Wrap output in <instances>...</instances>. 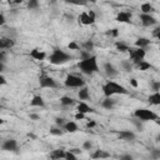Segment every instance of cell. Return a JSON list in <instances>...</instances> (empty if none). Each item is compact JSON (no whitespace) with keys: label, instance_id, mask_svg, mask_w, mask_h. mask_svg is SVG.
I'll list each match as a JSON object with an SVG mask.
<instances>
[{"label":"cell","instance_id":"2","mask_svg":"<svg viewBox=\"0 0 160 160\" xmlns=\"http://www.w3.org/2000/svg\"><path fill=\"white\" fill-rule=\"evenodd\" d=\"M102 92L105 96H112V95H126L129 91L122 85H120L112 80H108L102 85Z\"/></svg>","mask_w":160,"mask_h":160},{"label":"cell","instance_id":"40","mask_svg":"<svg viewBox=\"0 0 160 160\" xmlns=\"http://www.w3.org/2000/svg\"><path fill=\"white\" fill-rule=\"evenodd\" d=\"M68 49H70V50H80V46L75 41H71V42L68 44Z\"/></svg>","mask_w":160,"mask_h":160},{"label":"cell","instance_id":"12","mask_svg":"<svg viewBox=\"0 0 160 160\" xmlns=\"http://www.w3.org/2000/svg\"><path fill=\"white\" fill-rule=\"evenodd\" d=\"M131 12L130 11H120L116 15V21L124 22V24H130L131 22Z\"/></svg>","mask_w":160,"mask_h":160},{"label":"cell","instance_id":"56","mask_svg":"<svg viewBox=\"0 0 160 160\" xmlns=\"http://www.w3.org/2000/svg\"><path fill=\"white\" fill-rule=\"evenodd\" d=\"M89 1H90V2H92V4H95V2L98 1V0H89Z\"/></svg>","mask_w":160,"mask_h":160},{"label":"cell","instance_id":"38","mask_svg":"<svg viewBox=\"0 0 160 160\" xmlns=\"http://www.w3.org/2000/svg\"><path fill=\"white\" fill-rule=\"evenodd\" d=\"M151 90L160 91V81H151Z\"/></svg>","mask_w":160,"mask_h":160},{"label":"cell","instance_id":"11","mask_svg":"<svg viewBox=\"0 0 160 160\" xmlns=\"http://www.w3.org/2000/svg\"><path fill=\"white\" fill-rule=\"evenodd\" d=\"M118 136L121 139V140H125V141H134L136 135L134 131L131 130H121L118 132Z\"/></svg>","mask_w":160,"mask_h":160},{"label":"cell","instance_id":"46","mask_svg":"<svg viewBox=\"0 0 160 160\" xmlns=\"http://www.w3.org/2000/svg\"><path fill=\"white\" fill-rule=\"evenodd\" d=\"M120 159H121V160H131V159H132V156H131L130 154H125V155H121V156H120Z\"/></svg>","mask_w":160,"mask_h":160},{"label":"cell","instance_id":"19","mask_svg":"<svg viewBox=\"0 0 160 160\" xmlns=\"http://www.w3.org/2000/svg\"><path fill=\"white\" fill-rule=\"evenodd\" d=\"M115 104H116V100L111 99V96H105V100H102V102H101V106H102L104 109L111 110V109H114Z\"/></svg>","mask_w":160,"mask_h":160},{"label":"cell","instance_id":"10","mask_svg":"<svg viewBox=\"0 0 160 160\" xmlns=\"http://www.w3.org/2000/svg\"><path fill=\"white\" fill-rule=\"evenodd\" d=\"M1 148H2V150H5V151H16V150H18V141H16L15 139L4 140L2 144H1Z\"/></svg>","mask_w":160,"mask_h":160},{"label":"cell","instance_id":"14","mask_svg":"<svg viewBox=\"0 0 160 160\" xmlns=\"http://www.w3.org/2000/svg\"><path fill=\"white\" fill-rule=\"evenodd\" d=\"M30 106L31 108H45V101H44L42 96L34 95L32 99L30 100Z\"/></svg>","mask_w":160,"mask_h":160},{"label":"cell","instance_id":"52","mask_svg":"<svg viewBox=\"0 0 160 160\" xmlns=\"http://www.w3.org/2000/svg\"><path fill=\"white\" fill-rule=\"evenodd\" d=\"M88 12H89V15H90V18H91L92 20H95V19H96V15H95V12H94L92 10H89Z\"/></svg>","mask_w":160,"mask_h":160},{"label":"cell","instance_id":"1","mask_svg":"<svg viewBox=\"0 0 160 160\" xmlns=\"http://www.w3.org/2000/svg\"><path fill=\"white\" fill-rule=\"evenodd\" d=\"M78 68L85 75H92L94 72H98L99 71V65H98L96 56L92 55V56H89L86 59H81L78 62Z\"/></svg>","mask_w":160,"mask_h":160},{"label":"cell","instance_id":"29","mask_svg":"<svg viewBox=\"0 0 160 160\" xmlns=\"http://www.w3.org/2000/svg\"><path fill=\"white\" fill-rule=\"evenodd\" d=\"M121 66L125 71H131L132 70V64L130 62V59L129 60H122L121 61Z\"/></svg>","mask_w":160,"mask_h":160},{"label":"cell","instance_id":"49","mask_svg":"<svg viewBox=\"0 0 160 160\" xmlns=\"http://www.w3.org/2000/svg\"><path fill=\"white\" fill-rule=\"evenodd\" d=\"M30 119L31 120H40V115H38V114H30Z\"/></svg>","mask_w":160,"mask_h":160},{"label":"cell","instance_id":"54","mask_svg":"<svg viewBox=\"0 0 160 160\" xmlns=\"http://www.w3.org/2000/svg\"><path fill=\"white\" fill-rule=\"evenodd\" d=\"M9 2H12V4H21L22 0H9Z\"/></svg>","mask_w":160,"mask_h":160},{"label":"cell","instance_id":"31","mask_svg":"<svg viewBox=\"0 0 160 160\" xmlns=\"http://www.w3.org/2000/svg\"><path fill=\"white\" fill-rule=\"evenodd\" d=\"M132 124L136 126V129L141 132V131H144V125H142V121L140 120V119H138V118H135L134 120H132Z\"/></svg>","mask_w":160,"mask_h":160},{"label":"cell","instance_id":"41","mask_svg":"<svg viewBox=\"0 0 160 160\" xmlns=\"http://www.w3.org/2000/svg\"><path fill=\"white\" fill-rule=\"evenodd\" d=\"M91 146H92V144H91V141H90V140H86V141L82 144V149H84V150H90V149H91Z\"/></svg>","mask_w":160,"mask_h":160},{"label":"cell","instance_id":"3","mask_svg":"<svg viewBox=\"0 0 160 160\" xmlns=\"http://www.w3.org/2000/svg\"><path fill=\"white\" fill-rule=\"evenodd\" d=\"M71 59H72V56L70 54H68L66 51L60 50V49H54L51 55L49 56V61L52 65H62V64L69 62Z\"/></svg>","mask_w":160,"mask_h":160},{"label":"cell","instance_id":"34","mask_svg":"<svg viewBox=\"0 0 160 160\" xmlns=\"http://www.w3.org/2000/svg\"><path fill=\"white\" fill-rule=\"evenodd\" d=\"M65 119L64 118H55V124H56V126H59V128H64V125H65Z\"/></svg>","mask_w":160,"mask_h":160},{"label":"cell","instance_id":"13","mask_svg":"<svg viewBox=\"0 0 160 160\" xmlns=\"http://www.w3.org/2000/svg\"><path fill=\"white\" fill-rule=\"evenodd\" d=\"M14 45H15V40L12 38H5V36H2L0 39V49L1 50L11 49Z\"/></svg>","mask_w":160,"mask_h":160},{"label":"cell","instance_id":"5","mask_svg":"<svg viewBox=\"0 0 160 160\" xmlns=\"http://www.w3.org/2000/svg\"><path fill=\"white\" fill-rule=\"evenodd\" d=\"M64 84L66 88H82L85 86V81L80 78V76H76V75H72V74H69L66 75L65 80H64Z\"/></svg>","mask_w":160,"mask_h":160},{"label":"cell","instance_id":"6","mask_svg":"<svg viewBox=\"0 0 160 160\" xmlns=\"http://www.w3.org/2000/svg\"><path fill=\"white\" fill-rule=\"evenodd\" d=\"M39 84H40V88H42V89H56L59 86L54 78L45 75V74H42L39 78Z\"/></svg>","mask_w":160,"mask_h":160},{"label":"cell","instance_id":"21","mask_svg":"<svg viewBox=\"0 0 160 160\" xmlns=\"http://www.w3.org/2000/svg\"><path fill=\"white\" fill-rule=\"evenodd\" d=\"M148 100L151 105H160V91H154L151 95H149Z\"/></svg>","mask_w":160,"mask_h":160},{"label":"cell","instance_id":"35","mask_svg":"<svg viewBox=\"0 0 160 160\" xmlns=\"http://www.w3.org/2000/svg\"><path fill=\"white\" fill-rule=\"evenodd\" d=\"M65 159L66 160H76V154H74L70 150H68L66 154H65Z\"/></svg>","mask_w":160,"mask_h":160},{"label":"cell","instance_id":"30","mask_svg":"<svg viewBox=\"0 0 160 160\" xmlns=\"http://www.w3.org/2000/svg\"><path fill=\"white\" fill-rule=\"evenodd\" d=\"M65 2H68V4H72V5H81V6H84V5H86L88 2H89V0H64Z\"/></svg>","mask_w":160,"mask_h":160},{"label":"cell","instance_id":"33","mask_svg":"<svg viewBox=\"0 0 160 160\" xmlns=\"http://www.w3.org/2000/svg\"><path fill=\"white\" fill-rule=\"evenodd\" d=\"M50 134H51V135H55V136H61V135H62V130H61V128H59V126L51 128V129H50Z\"/></svg>","mask_w":160,"mask_h":160},{"label":"cell","instance_id":"32","mask_svg":"<svg viewBox=\"0 0 160 160\" xmlns=\"http://www.w3.org/2000/svg\"><path fill=\"white\" fill-rule=\"evenodd\" d=\"M28 8L30 10H35L39 8V0H29L28 1Z\"/></svg>","mask_w":160,"mask_h":160},{"label":"cell","instance_id":"48","mask_svg":"<svg viewBox=\"0 0 160 160\" xmlns=\"http://www.w3.org/2000/svg\"><path fill=\"white\" fill-rule=\"evenodd\" d=\"M94 126H96V122H95L94 120H91V121H88V122H86V128H89V129H90V128H94Z\"/></svg>","mask_w":160,"mask_h":160},{"label":"cell","instance_id":"44","mask_svg":"<svg viewBox=\"0 0 160 160\" xmlns=\"http://www.w3.org/2000/svg\"><path fill=\"white\" fill-rule=\"evenodd\" d=\"M152 35H154L158 40H160V28H156V29L152 31Z\"/></svg>","mask_w":160,"mask_h":160},{"label":"cell","instance_id":"43","mask_svg":"<svg viewBox=\"0 0 160 160\" xmlns=\"http://www.w3.org/2000/svg\"><path fill=\"white\" fill-rule=\"evenodd\" d=\"M75 119H76V120H82V119H85V114L78 111V112L75 114Z\"/></svg>","mask_w":160,"mask_h":160},{"label":"cell","instance_id":"25","mask_svg":"<svg viewBox=\"0 0 160 160\" xmlns=\"http://www.w3.org/2000/svg\"><path fill=\"white\" fill-rule=\"evenodd\" d=\"M140 11L142 14H151V12L155 11V9L150 2H142L141 6H140Z\"/></svg>","mask_w":160,"mask_h":160},{"label":"cell","instance_id":"4","mask_svg":"<svg viewBox=\"0 0 160 160\" xmlns=\"http://www.w3.org/2000/svg\"><path fill=\"white\" fill-rule=\"evenodd\" d=\"M134 118H138L141 121H155L159 119V116L149 109H136L134 111Z\"/></svg>","mask_w":160,"mask_h":160},{"label":"cell","instance_id":"37","mask_svg":"<svg viewBox=\"0 0 160 160\" xmlns=\"http://www.w3.org/2000/svg\"><path fill=\"white\" fill-rule=\"evenodd\" d=\"M84 48H85V50L86 51H91L92 49H94V44H92V41H86V42H84V45H82Z\"/></svg>","mask_w":160,"mask_h":160},{"label":"cell","instance_id":"57","mask_svg":"<svg viewBox=\"0 0 160 160\" xmlns=\"http://www.w3.org/2000/svg\"><path fill=\"white\" fill-rule=\"evenodd\" d=\"M159 50H160V48H159Z\"/></svg>","mask_w":160,"mask_h":160},{"label":"cell","instance_id":"36","mask_svg":"<svg viewBox=\"0 0 160 160\" xmlns=\"http://www.w3.org/2000/svg\"><path fill=\"white\" fill-rule=\"evenodd\" d=\"M106 35H110V36H112V38H118V36H119V29L114 28V29H111L110 31H108Z\"/></svg>","mask_w":160,"mask_h":160},{"label":"cell","instance_id":"15","mask_svg":"<svg viewBox=\"0 0 160 160\" xmlns=\"http://www.w3.org/2000/svg\"><path fill=\"white\" fill-rule=\"evenodd\" d=\"M79 21L82 24V25H92L95 22V20H92L89 15V12H81L79 15Z\"/></svg>","mask_w":160,"mask_h":160},{"label":"cell","instance_id":"8","mask_svg":"<svg viewBox=\"0 0 160 160\" xmlns=\"http://www.w3.org/2000/svg\"><path fill=\"white\" fill-rule=\"evenodd\" d=\"M140 21H141V24H142V26H146V28H149V26H152V25H156V19L151 15V14H140Z\"/></svg>","mask_w":160,"mask_h":160},{"label":"cell","instance_id":"28","mask_svg":"<svg viewBox=\"0 0 160 160\" xmlns=\"http://www.w3.org/2000/svg\"><path fill=\"white\" fill-rule=\"evenodd\" d=\"M136 66H138V69H139L140 71H145V70H149V69L151 68V64L148 62V61H145V60H142V61H140Z\"/></svg>","mask_w":160,"mask_h":160},{"label":"cell","instance_id":"23","mask_svg":"<svg viewBox=\"0 0 160 160\" xmlns=\"http://www.w3.org/2000/svg\"><path fill=\"white\" fill-rule=\"evenodd\" d=\"M78 96H79V99L80 100H89L90 99V94H89V89L86 88V86H82V88H80V90H79V92H78Z\"/></svg>","mask_w":160,"mask_h":160},{"label":"cell","instance_id":"42","mask_svg":"<svg viewBox=\"0 0 160 160\" xmlns=\"http://www.w3.org/2000/svg\"><path fill=\"white\" fill-rule=\"evenodd\" d=\"M5 59H6V51L0 50V62H5Z\"/></svg>","mask_w":160,"mask_h":160},{"label":"cell","instance_id":"51","mask_svg":"<svg viewBox=\"0 0 160 160\" xmlns=\"http://www.w3.org/2000/svg\"><path fill=\"white\" fill-rule=\"evenodd\" d=\"M130 84H131V86L138 88V81H136V79H130Z\"/></svg>","mask_w":160,"mask_h":160},{"label":"cell","instance_id":"27","mask_svg":"<svg viewBox=\"0 0 160 160\" xmlns=\"http://www.w3.org/2000/svg\"><path fill=\"white\" fill-rule=\"evenodd\" d=\"M75 102V100L72 99V98H70V96H61L60 98V104L62 105V106H70V105H72Z\"/></svg>","mask_w":160,"mask_h":160},{"label":"cell","instance_id":"26","mask_svg":"<svg viewBox=\"0 0 160 160\" xmlns=\"http://www.w3.org/2000/svg\"><path fill=\"white\" fill-rule=\"evenodd\" d=\"M115 48H116V50H119V51H121V52H125V51H130V49L131 48H129L125 42H122V41H116L115 42Z\"/></svg>","mask_w":160,"mask_h":160},{"label":"cell","instance_id":"50","mask_svg":"<svg viewBox=\"0 0 160 160\" xmlns=\"http://www.w3.org/2000/svg\"><path fill=\"white\" fill-rule=\"evenodd\" d=\"M0 84L1 85H6V79H5V76L2 74L0 75Z\"/></svg>","mask_w":160,"mask_h":160},{"label":"cell","instance_id":"9","mask_svg":"<svg viewBox=\"0 0 160 160\" xmlns=\"http://www.w3.org/2000/svg\"><path fill=\"white\" fill-rule=\"evenodd\" d=\"M104 72H105V75L109 78V79H112V78H116L118 76V74H119V71L116 70V68L111 64V62H104Z\"/></svg>","mask_w":160,"mask_h":160},{"label":"cell","instance_id":"22","mask_svg":"<svg viewBox=\"0 0 160 160\" xmlns=\"http://www.w3.org/2000/svg\"><path fill=\"white\" fill-rule=\"evenodd\" d=\"M134 45H135L136 48H144V49H145L146 46L150 45V40H149L148 38H138V39L135 40Z\"/></svg>","mask_w":160,"mask_h":160},{"label":"cell","instance_id":"39","mask_svg":"<svg viewBox=\"0 0 160 160\" xmlns=\"http://www.w3.org/2000/svg\"><path fill=\"white\" fill-rule=\"evenodd\" d=\"M150 156H151L152 159H160V150H159V149H152Z\"/></svg>","mask_w":160,"mask_h":160},{"label":"cell","instance_id":"16","mask_svg":"<svg viewBox=\"0 0 160 160\" xmlns=\"http://www.w3.org/2000/svg\"><path fill=\"white\" fill-rule=\"evenodd\" d=\"M76 110L79 112H84V114H89V112H94V109L91 106H89L85 101H80L76 106Z\"/></svg>","mask_w":160,"mask_h":160},{"label":"cell","instance_id":"20","mask_svg":"<svg viewBox=\"0 0 160 160\" xmlns=\"http://www.w3.org/2000/svg\"><path fill=\"white\" fill-rule=\"evenodd\" d=\"M110 158V154L105 150H95L91 154V159H108Z\"/></svg>","mask_w":160,"mask_h":160},{"label":"cell","instance_id":"45","mask_svg":"<svg viewBox=\"0 0 160 160\" xmlns=\"http://www.w3.org/2000/svg\"><path fill=\"white\" fill-rule=\"evenodd\" d=\"M69 150H70L71 152L76 154V155H78V154H81V152H82V151H81V150H80L79 148H71V149H69Z\"/></svg>","mask_w":160,"mask_h":160},{"label":"cell","instance_id":"17","mask_svg":"<svg viewBox=\"0 0 160 160\" xmlns=\"http://www.w3.org/2000/svg\"><path fill=\"white\" fill-rule=\"evenodd\" d=\"M65 154L66 151L64 149H58V150H52L49 156L52 160H60V159H65Z\"/></svg>","mask_w":160,"mask_h":160},{"label":"cell","instance_id":"55","mask_svg":"<svg viewBox=\"0 0 160 160\" xmlns=\"http://www.w3.org/2000/svg\"><path fill=\"white\" fill-rule=\"evenodd\" d=\"M156 141H159V142H160V134L156 136Z\"/></svg>","mask_w":160,"mask_h":160},{"label":"cell","instance_id":"24","mask_svg":"<svg viewBox=\"0 0 160 160\" xmlns=\"http://www.w3.org/2000/svg\"><path fill=\"white\" fill-rule=\"evenodd\" d=\"M65 131H68V132H75V131H78V125H76V122L75 121H66L65 122V125H64V128H62Z\"/></svg>","mask_w":160,"mask_h":160},{"label":"cell","instance_id":"53","mask_svg":"<svg viewBox=\"0 0 160 160\" xmlns=\"http://www.w3.org/2000/svg\"><path fill=\"white\" fill-rule=\"evenodd\" d=\"M5 71V62H0V72L2 74Z\"/></svg>","mask_w":160,"mask_h":160},{"label":"cell","instance_id":"7","mask_svg":"<svg viewBox=\"0 0 160 160\" xmlns=\"http://www.w3.org/2000/svg\"><path fill=\"white\" fill-rule=\"evenodd\" d=\"M130 60L135 64V65H138L140 61H142L144 60V58H145V55H146V51H145V49L144 48H136V49H130Z\"/></svg>","mask_w":160,"mask_h":160},{"label":"cell","instance_id":"18","mask_svg":"<svg viewBox=\"0 0 160 160\" xmlns=\"http://www.w3.org/2000/svg\"><path fill=\"white\" fill-rule=\"evenodd\" d=\"M30 56L32 58V59H35V60H39V61H42L45 58H46V54L44 52V51H40L39 49H32L31 51H30Z\"/></svg>","mask_w":160,"mask_h":160},{"label":"cell","instance_id":"47","mask_svg":"<svg viewBox=\"0 0 160 160\" xmlns=\"http://www.w3.org/2000/svg\"><path fill=\"white\" fill-rule=\"evenodd\" d=\"M5 21H6V20H5V15L1 12V14H0V25L4 26V25H5Z\"/></svg>","mask_w":160,"mask_h":160}]
</instances>
